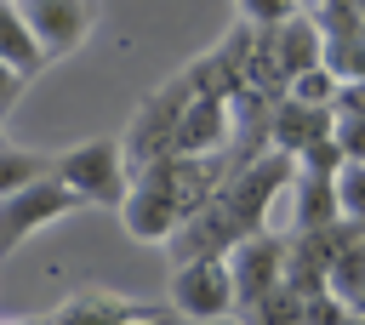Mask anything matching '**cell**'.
Returning a JSON list of instances; mask_svg holds the SVG:
<instances>
[{"label": "cell", "mask_w": 365, "mask_h": 325, "mask_svg": "<svg viewBox=\"0 0 365 325\" xmlns=\"http://www.w3.org/2000/svg\"><path fill=\"white\" fill-rule=\"evenodd\" d=\"M234 171V160H217V154H165L154 165H143L120 200V222L131 239H148V245H165L217 188L222 177Z\"/></svg>", "instance_id": "obj_1"}, {"label": "cell", "mask_w": 365, "mask_h": 325, "mask_svg": "<svg viewBox=\"0 0 365 325\" xmlns=\"http://www.w3.org/2000/svg\"><path fill=\"white\" fill-rule=\"evenodd\" d=\"M51 177L63 188H74L80 205H108V211H120V200L131 188V171H125V154L114 137H91V143H74L68 154H51Z\"/></svg>", "instance_id": "obj_2"}, {"label": "cell", "mask_w": 365, "mask_h": 325, "mask_svg": "<svg viewBox=\"0 0 365 325\" xmlns=\"http://www.w3.org/2000/svg\"><path fill=\"white\" fill-rule=\"evenodd\" d=\"M188 97H194V86H188V74H177V80H165V86L137 108L131 131L120 137V154H125V171H131V177H137L143 165L177 154V120H182Z\"/></svg>", "instance_id": "obj_3"}, {"label": "cell", "mask_w": 365, "mask_h": 325, "mask_svg": "<svg viewBox=\"0 0 365 325\" xmlns=\"http://www.w3.org/2000/svg\"><path fill=\"white\" fill-rule=\"evenodd\" d=\"M68 211H80V194L63 188L57 177H40L17 194H0V257H11L29 234H40L46 222H57Z\"/></svg>", "instance_id": "obj_4"}, {"label": "cell", "mask_w": 365, "mask_h": 325, "mask_svg": "<svg viewBox=\"0 0 365 325\" xmlns=\"http://www.w3.org/2000/svg\"><path fill=\"white\" fill-rule=\"evenodd\" d=\"M222 262H228V279H234V314L285 285V239L268 234V228L262 234H245Z\"/></svg>", "instance_id": "obj_5"}, {"label": "cell", "mask_w": 365, "mask_h": 325, "mask_svg": "<svg viewBox=\"0 0 365 325\" xmlns=\"http://www.w3.org/2000/svg\"><path fill=\"white\" fill-rule=\"evenodd\" d=\"M171 308H177L182 319H222V314H234L228 262H222V257L177 262V274H171Z\"/></svg>", "instance_id": "obj_6"}, {"label": "cell", "mask_w": 365, "mask_h": 325, "mask_svg": "<svg viewBox=\"0 0 365 325\" xmlns=\"http://www.w3.org/2000/svg\"><path fill=\"white\" fill-rule=\"evenodd\" d=\"M17 11H23V23H29L46 63L68 57L97 23V0H17Z\"/></svg>", "instance_id": "obj_7"}, {"label": "cell", "mask_w": 365, "mask_h": 325, "mask_svg": "<svg viewBox=\"0 0 365 325\" xmlns=\"http://www.w3.org/2000/svg\"><path fill=\"white\" fill-rule=\"evenodd\" d=\"M319 46H325V40H319V29H314L308 11L262 29V51H268V63H274V74H279L285 86H291L302 68H319Z\"/></svg>", "instance_id": "obj_8"}, {"label": "cell", "mask_w": 365, "mask_h": 325, "mask_svg": "<svg viewBox=\"0 0 365 325\" xmlns=\"http://www.w3.org/2000/svg\"><path fill=\"white\" fill-rule=\"evenodd\" d=\"M234 137V120H228V97H205L194 91L182 120H177V154H222V143Z\"/></svg>", "instance_id": "obj_9"}, {"label": "cell", "mask_w": 365, "mask_h": 325, "mask_svg": "<svg viewBox=\"0 0 365 325\" xmlns=\"http://www.w3.org/2000/svg\"><path fill=\"white\" fill-rule=\"evenodd\" d=\"M331 125H336L331 108H308V103H291V97H279V103L268 108V143H274L279 154H291V160H297L308 143H325Z\"/></svg>", "instance_id": "obj_10"}, {"label": "cell", "mask_w": 365, "mask_h": 325, "mask_svg": "<svg viewBox=\"0 0 365 325\" xmlns=\"http://www.w3.org/2000/svg\"><path fill=\"white\" fill-rule=\"evenodd\" d=\"M331 222H342V211H336V182L319 177V171H297V177H291V228H297V234H319V228H331Z\"/></svg>", "instance_id": "obj_11"}, {"label": "cell", "mask_w": 365, "mask_h": 325, "mask_svg": "<svg viewBox=\"0 0 365 325\" xmlns=\"http://www.w3.org/2000/svg\"><path fill=\"white\" fill-rule=\"evenodd\" d=\"M137 314H148V308L120 302V296H108V291H80V296H68V302L51 314V325H125V319H137Z\"/></svg>", "instance_id": "obj_12"}, {"label": "cell", "mask_w": 365, "mask_h": 325, "mask_svg": "<svg viewBox=\"0 0 365 325\" xmlns=\"http://www.w3.org/2000/svg\"><path fill=\"white\" fill-rule=\"evenodd\" d=\"M0 63L17 68L23 80H34V74L46 68V57H40V46H34V34H29L17 0H0Z\"/></svg>", "instance_id": "obj_13"}, {"label": "cell", "mask_w": 365, "mask_h": 325, "mask_svg": "<svg viewBox=\"0 0 365 325\" xmlns=\"http://www.w3.org/2000/svg\"><path fill=\"white\" fill-rule=\"evenodd\" d=\"M40 177H51V154L0 143V194H17V188H29V182H40Z\"/></svg>", "instance_id": "obj_14"}, {"label": "cell", "mask_w": 365, "mask_h": 325, "mask_svg": "<svg viewBox=\"0 0 365 325\" xmlns=\"http://www.w3.org/2000/svg\"><path fill=\"white\" fill-rule=\"evenodd\" d=\"M319 68L348 86V80H365V34H348V40H325L319 46Z\"/></svg>", "instance_id": "obj_15"}, {"label": "cell", "mask_w": 365, "mask_h": 325, "mask_svg": "<svg viewBox=\"0 0 365 325\" xmlns=\"http://www.w3.org/2000/svg\"><path fill=\"white\" fill-rule=\"evenodd\" d=\"M240 314H245V325H302V296L291 285H279V291H268L262 302H251Z\"/></svg>", "instance_id": "obj_16"}, {"label": "cell", "mask_w": 365, "mask_h": 325, "mask_svg": "<svg viewBox=\"0 0 365 325\" xmlns=\"http://www.w3.org/2000/svg\"><path fill=\"white\" fill-rule=\"evenodd\" d=\"M331 182H336V211H342V222H354V228H365V165H354V160H342Z\"/></svg>", "instance_id": "obj_17"}, {"label": "cell", "mask_w": 365, "mask_h": 325, "mask_svg": "<svg viewBox=\"0 0 365 325\" xmlns=\"http://www.w3.org/2000/svg\"><path fill=\"white\" fill-rule=\"evenodd\" d=\"M291 103H308V108H331V97H336V80L325 74V68H302L291 86Z\"/></svg>", "instance_id": "obj_18"}, {"label": "cell", "mask_w": 365, "mask_h": 325, "mask_svg": "<svg viewBox=\"0 0 365 325\" xmlns=\"http://www.w3.org/2000/svg\"><path fill=\"white\" fill-rule=\"evenodd\" d=\"M240 6V17H245V29H274V23H285V17H297L308 0H234Z\"/></svg>", "instance_id": "obj_19"}, {"label": "cell", "mask_w": 365, "mask_h": 325, "mask_svg": "<svg viewBox=\"0 0 365 325\" xmlns=\"http://www.w3.org/2000/svg\"><path fill=\"white\" fill-rule=\"evenodd\" d=\"M331 143H336V154H342V160L365 165V120H348V114H336V125H331Z\"/></svg>", "instance_id": "obj_20"}, {"label": "cell", "mask_w": 365, "mask_h": 325, "mask_svg": "<svg viewBox=\"0 0 365 325\" xmlns=\"http://www.w3.org/2000/svg\"><path fill=\"white\" fill-rule=\"evenodd\" d=\"M302 325H348V308L331 291H314V296H302Z\"/></svg>", "instance_id": "obj_21"}, {"label": "cell", "mask_w": 365, "mask_h": 325, "mask_svg": "<svg viewBox=\"0 0 365 325\" xmlns=\"http://www.w3.org/2000/svg\"><path fill=\"white\" fill-rule=\"evenodd\" d=\"M331 114L365 120V80H348V86H336V97H331Z\"/></svg>", "instance_id": "obj_22"}, {"label": "cell", "mask_w": 365, "mask_h": 325, "mask_svg": "<svg viewBox=\"0 0 365 325\" xmlns=\"http://www.w3.org/2000/svg\"><path fill=\"white\" fill-rule=\"evenodd\" d=\"M23 86H29V80H23L17 68H6V63H0V125H6V114L17 108V97H23Z\"/></svg>", "instance_id": "obj_23"}, {"label": "cell", "mask_w": 365, "mask_h": 325, "mask_svg": "<svg viewBox=\"0 0 365 325\" xmlns=\"http://www.w3.org/2000/svg\"><path fill=\"white\" fill-rule=\"evenodd\" d=\"M125 325H171V314H160V308H148V314H137V319H125Z\"/></svg>", "instance_id": "obj_24"}, {"label": "cell", "mask_w": 365, "mask_h": 325, "mask_svg": "<svg viewBox=\"0 0 365 325\" xmlns=\"http://www.w3.org/2000/svg\"><path fill=\"white\" fill-rule=\"evenodd\" d=\"M348 314H365V279H359V291L348 296Z\"/></svg>", "instance_id": "obj_25"}, {"label": "cell", "mask_w": 365, "mask_h": 325, "mask_svg": "<svg viewBox=\"0 0 365 325\" xmlns=\"http://www.w3.org/2000/svg\"><path fill=\"white\" fill-rule=\"evenodd\" d=\"M348 325H365V314H348Z\"/></svg>", "instance_id": "obj_26"}, {"label": "cell", "mask_w": 365, "mask_h": 325, "mask_svg": "<svg viewBox=\"0 0 365 325\" xmlns=\"http://www.w3.org/2000/svg\"><path fill=\"white\" fill-rule=\"evenodd\" d=\"M17 325H51V319H17Z\"/></svg>", "instance_id": "obj_27"}, {"label": "cell", "mask_w": 365, "mask_h": 325, "mask_svg": "<svg viewBox=\"0 0 365 325\" xmlns=\"http://www.w3.org/2000/svg\"><path fill=\"white\" fill-rule=\"evenodd\" d=\"M354 6H359V23H365V0H354Z\"/></svg>", "instance_id": "obj_28"}, {"label": "cell", "mask_w": 365, "mask_h": 325, "mask_svg": "<svg viewBox=\"0 0 365 325\" xmlns=\"http://www.w3.org/2000/svg\"><path fill=\"white\" fill-rule=\"evenodd\" d=\"M0 143H6V125H0Z\"/></svg>", "instance_id": "obj_29"}]
</instances>
